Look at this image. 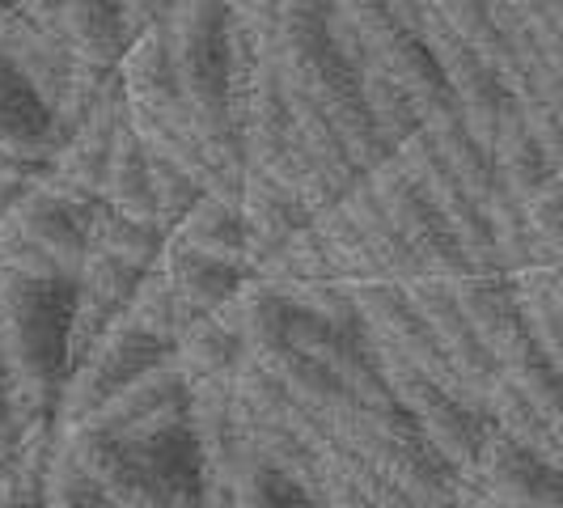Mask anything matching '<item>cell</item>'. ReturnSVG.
<instances>
[{
    "instance_id": "1",
    "label": "cell",
    "mask_w": 563,
    "mask_h": 508,
    "mask_svg": "<svg viewBox=\"0 0 563 508\" xmlns=\"http://www.w3.org/2000/svg\"><path fill=\"white\" fill-rule=\"evenodd\" d=\"M77 280H43L0 267V352L13 368L26 423H59L73 373Z\"/></svg>"
},
{
    "instance_id": "2",
    "label": "cell",
    "mask_w": 563,
    "mask_h": 508,
    "mask_svg": "<svg viewBox=\"0 0 563 508\" xmlns=\"http://www.w3.org/2000/svg\"><path fill=\"white\" fill-rule=\"evenodd\" d=\"M166 34L199 144L242 141L233 128V18L229 0H169Z\"/></svg>"
},
{
    "instance_id": "3",
    "label": "cell",
    "mask_w": 563,
    "mask_h": 508,
    "mask_svg": "<svg viewBox=\"0 0 563 508\" xmlns=\"http://www.w3.org/2000/svg\"><path fill=\"white\" fill-rule=\"evenodd\" d=\"M169 361H174L169 343L144 335L132 322H114L107 335L73 361L64 398H59V428H81V423L98 420V411L107 402H114L123 390H132L153 368L169 365Z\"/></svg>"
},
{
    "instance_id": "4",
    "label": "cell",
    "mask_w": 563,
    "mask_h": 508,
    "mask_svg": "<svg viewBox=\"0 0 563 508\" xmlns=\"http://www.w3.org/2000/svg\"><path fill=\"white\" fill-rule=\"evenodd\" d=\"M377 361H382L386 386L395 390V398L402 402V411L420 423L423 437L445 453L466 479L475 483L483 450H487V437H492V428H496L492 416H487L483 407H475V402H466L462 395L445 390L441 382H432L428 373L411 368L407 361H398V356L377 352ZM475 487H479V483H475Z\"/></svg>"
},
{
    "instance_id": "5",
    "label": "cell",
    "mask_w": 563,
    "mask_h": 508,
    "mask_svg": "<svg viewBox=\"0 0 563 508\" xmlns=\"http://www.w3.org/2000/svg\"><path fill=\"white\" fill-rule=\"evenodd\" d=\"M368 187L377 191L382 208L390 212V221L398 225L402 242L411 246L423 276H437V280H466V276H475V267H471V258L462 251V242L450 229V221L441 217V208L432 203V196L402 169L398 157H386L382 166L373 169Z\"/></svg>"
},
{
    "instance_id": "6",
    "label": "cell",
    "mask_w": 563,
    "mask_h": 508,
    "mask_svg": "<svg viewBox=\"0 0 563 508\" xmlns=\"http://www.w3.org/2000/svg\"><path fill=\"white\" fill-rule=\"evenodd\" d=\"M416 34L423 38V47L432 52L437 68L445 73V81H450V89H453V102H457V111L466 119V128H471V132L487 144V153H492V141H496L505 114L517 107V93L508 89V81L500 77V68L483 56V52H475L466 38H457L437 13L420 9Z\"/></svg>"
},
{
    "instance_id": "7",
    "label": "cell",
    "mask_w": 563,
    "mask_h": 508,
    "mask_svg": "<svg viewBox=\"0 0 563 508\" xmlns=\"http://www.w3.org/2000/svg\"><path fill=\"white\" fill-rule=\"evenodd\" d=\"M98 208L102 203H81V199L56 191L52 183H38L0 225H9L26 246H34L59 276L77 280L85 254H89V225H93Z\"/></svg>"
},
{
    "instance_id": "8",
    "label": "cell",
    "mask_w": 563,
    "mask_h": 508,
    "mask_svg": "<svg viewBox=\"0 0 563 508\" xmlns=\"http://www.w3.org/2000/svg\"><path fill=\"white\" fill-rule=\"evenodd\" d=\"M407 292H411V301L420 306L423 318L432 322V331L441 339L453 373L462 377L466 395L487 411V395H492V386L500 382V365H496V356L487 352V343L479 339L475 322L462 310V301H457V292H453V280L420 276V280L407 284Z\"/></svg>"
},
{
    "instance_id": "9",
    "label": "cell",
    "mask_w": 563,
    "mask_h": 508,
    "mask_svg": "<svg viewBox=\"0 0 563 508\" xmlns=\"http://www.w3.org/2000/svg\"><path fill=\"white\" fill-rule=\"evenodd\" d=\"M153 18L162 13L148 0H59V43L85 64L114 73Z\"/></svg>"
},
{
    "instance_id": "10",
    "label": "cell",
    "mask_w": 563,
    "mask_h": 508,
    "mask_svg": "<svg viewBox=\"0 0 563 508\" xmlns=\"http://www.w3.org/2000/svg\"><path fill=\"white\" fill-rule=\"evenodd\" d=\"M479 492L517 508H563V462L551 453H538L508 432L492 428L487 450L479 462Z\"/></svg>"
},
{
    "instance_id": "11",
    "label": "cell",
    "mask_w": 563,
    "mask_h": 508,
    "mask_svg": "<svg viewBox=\"0 0 563 508\" xmlns=\"http://www.w3.org/2000/svg\"><path fill=\"white\" fill-rule=\"evenodd\" d=\"M119 128H123V93L114 85L107 93V102L59 141L47 183L64 196L81 199V203H102V183H107V166H111Z\"/></svg>"
},
{
    "instance_id": "12",
    "label": "cell",
    "mask_w": 563,
    "mask_h": 508,
    "mask_svg": "<svg viewBox=\"0 0 563 508\" xmlns=\"http://www.w3.org/2000/svg\"><path fill=\"white\" fill-rule=\"evenodd\" d=\"M144 280V267L89 246L81 272H77V318H73V361L85 347H93L98 339L111 331L114 322H123V313L132 306L136 288Z\"/></svg>"
},
{
    "instance_id": "13",
    "label": "cell",
    "mask_w": 563,
    "mask_h": 508,
    "mask_svg": "<svg viewBox=\"0 0 563 508\" xmlns=\"http://www.w3.org/2000/svg\"><path fill=\"white\" fill-rule=\"evenodd\" d=\"M59 148V123L26 73L0 52V153L52 162Z\"/></svg>"
},
{
    "instance_id": "14",
    "label": "cell",
    "mask_w": 563,
    "mask_h": 508,
    "mask_svg": "<svg viewBox=\"0 0 563 508\" xmlns=\"http://www.w3.org/2000/svg\"><path fill=\"white\" fill-rule=\"evenodd\" d=\"M242 221H246V238H251V272H258L272 254L288 246L301 229L310 225V208L301 203L297 191H288L280 178L251 169L242 183Z\"/></svg>"
},
{
    "instance_id": "15",
    "label": "cell",
    "mask_w": 563,
    "mask_h": 508,
    "mask_svg": "<svg viewBox=\"0 0 563 508\" xmlns=\"http://www.w3.org/2000/svg\"><path fill=\"white\" fill-rule=\"evenodd\" d=\"M169 288L178 292V301L196 313H221L254 280L246 267L238 263H225V258H212V254L191 251L187 242H178L174 233L166 238V251H162V263Z\"/></svg>"
},
{
    "instance_id": "16",
    "label": "cell",
    "mask_w": 563,
    "mask_h": 508,
    "mask_svg": "<svg viewBox=\"0 0 563 508\" xmlns=\"http://www.w3.org/2000/svg\"><path fill=\"white\" fill-rule=\"evenodd\" d=\"M343 208H347V217L356 221V229L365 233L368 251H373V258H377V272H382V280L390 284H411L420 280V263H416V254H411V246L402 242V233H398V225L390 221V212L382 208V199H377V191L368 187V174L361 178V183H352L347 191H343Z\"/></svg>"
},
{
    "instance_id": "17",
    "label": "cell",
    "mask_w": 563,
    "mask_h": 508,
    "mask_svg": "<svg viewBox=\"0 0 563 508\" xmlns=\"http://www.w3.org/2000/svg\"><path fill=\"white\" fill-rule=\"evenodd\" d=\"M174 361L191 377V386H199V382H233V373L246 361V343L221 313H199V318L187 322V331L174 343Z\"/></svg>"
},
{
    "instance_id": "18",
    "label": "cell",
    "mask_w": 563,
    "mask_h": 508,
    "mask_svg": "<svg viewBox=\"0 0 563 508\" xmlns=\"http://www.w3.org/2000/svg\"><path fill=\"white\" fill-rule=\"evenodd\" d=\"M102 203L123 212V217L153 221V153L136 136V128L128 123V111H123V128L114 136L111 166H107V183H102Z\"/></svg>"
},
{
    "instance_id": "19",
    "label": "cell",
    "mask_w": 563,
    "mask_h": 508,
    "mask_svg": "<svg viewBox=\"0 0 563 508\" xmlns=\"http://www.w3.org/2000/svg\"><path fill=\"white\" fill-rule=\"evenodd\" d=\"M492 162H496L500 187L517 199L534 196L538 187H547V183L555 178V166H551V157L542 153L534 128L526 123L521 102L505 114V123H500V132H496V141H492Z\"/></svg>"
},
{
    "instance_id": "20",
    "label": "cell",
    "mask_w": 563,
    "mask_h": 508,
    "mask_svg": "<svg viewBox=\"0 0 563 508\" xmlns=\"http://www.w3.org/2000/svg\"><path fill=\"white\" fill-rule=\"evenodd\" d=\"M178 242H187L191 251L225 258L251 272V238H246V221L242 208L221 196H199V203L183 217V225L174 229ZM254 276V272H251Z\"/></svg>"
},
{
    "instance_id": "21",
    "label": "cell",
    "mask_w": 563,
    "mask_h": 508,
    "mask_svg": "<svg viewBox=\"0 0 563 508\" xmlns=\"http://www.w3.org/2000/svg\"><path fill=\"white\" fill-rule=\"evenodd\" d=\"M313 233H318L322 251H327V258H331L335 280H343V284L382 280L377 258H373V251H368L365 233H361L356 221L347 217L343 199H335V203H327V208H318V212H313Z\"/></svg>"
},
{
    "instance_id": "22",
    "label": "cell",
    "mask_w": 563,
    "mask_h": 508,
    "mask_svg": "<svg viewBox=\"0 0 563 508\" xmlns=\"http://www.w3.org/2000/svg\"><path fill=\"white\" fill-rule=\"evenodd\" d=\"M420 9L437 13L457 38H466L475 52L492 59L500 68V77L508 81V89L517 85V64H512V52H508V43L500 38L496 22H492L487 0H420Z\"/></svg>"
},
{
    "instance_id": "23",
    "label": "cell",
    "mask_w": 563,
    "mask_h": 508,
    "mask_svg": "<svg viewBox=\"0 0 563 508\" xmlns=\"http://www.w3.org/2000/svg\"><path fill=\"white\" fill-rule=\"evenodd\" d=\"M166 229L153 225V221H136V217H123V212H114V208H98L93 212V225H89V246H98V251L107 254H119V258H128V263H136V267H157L162 263V251H166Z\"/></svg>"
},
{
    "instance_id": "24",
    "label": "cell",
    "mask_w": 563,
    "mask_h": 508,
    "mask_svg": "<svg viewBox=\"0 0 563 508\" xmlns=\"http://www.w3.org/2000/svg\"><path fill=\"white\" fill-rule=\"evenodd\" d=\"M361 85H365V102H368V114H373V128H377V136L386 141L390 153H398L416 132H423V114L416 111V102L407 98V89H402L390 73H382L377 64H368Z\"/></svg>"
},
{
    "instance_id": "25",
    "label": "cell",
    "mask_w": 563,
    "mask_h": 508,
    "mask_svg": "<svg viewBox=\"0 0 563 508\" xmlns=\"http://www.w3.org/2000/svg\"><path fill=\"white\" fill-rule=\"evenodd\" d=\"M191 318H196V313L178 301V292L169 288L162 267H148V272H144L141 288H136L132 306H128V313H123V322L141 327L144 335L162 339V343H169V347L178 343V335L187 331Z\"/></svg>"
},
{
    "instance_id": "26",
    "label": "cell",
    "mask_w": 563,
    "mask_h": 508,
    "mask_svg": "<svg viewBox=\"0 0 563 508\" xmlns=\"http://www.w3.org/2000/svg\"><path fill=\"white\" fill-rule=\"evenodd\" d=\"M233 496H238V508H318V496L297 475L254 453L233 475Z\"/></svg>"
},
{
    "instance_id": "27",
    "label": "cell",
    "mask_w": 563,
    "mask_h": 508,
    "mask_svg": "<svg viewBox=\"0 0 563 508\" xmlns=\"http://www.w3.org/2000/svg\"><path fill=\"white\" fill-rule=\"evenodd\" d=\"M526 229H530V246H534V267L563 272V183L551 178L547 187H538L534 196L521 199Z\"/></svg>"
},
{
    "instance_id": "28",
    "label": "cell",
    "mask_w": 563,
    "mask_h": 508,
    "mask_svg": "<svg viewBox=\"0 0 563 508\" xmlns=\"http://www.w3.org/2000/svg\"><path fill=\"white\" fill-rule=\"evenodd\" d=\"M199 196H208L196 178L183 166H174L166 157L153 153V221L174 233L183 225V217L199 203Z\"/></svg>"
},
{
    "instance_id": "29",
    "label": "cell",
    "mask_w": 563,
    "mask_h": 508,
    "mask_svg": "<svg viewBox=\"0 0 563 508\" xmlns=\"http://www.w3.org/2000/svg\"><path fill=\"white\" fill-rule=\"evenodd\" d=\"M47 508H114V505L64 457V450H56L52 475H47Z\"/></svg>"
},
{
    "instance_id": "30",
    "label": "cell",
    "mask_w": 563,
    "mask_h": 508,
    "mask_svg": "<svg viewBox=\"0 0 563 508\" xmlns=\"http://www.w3.org/2000/svg\"><path fill=\"white\" fill-rule=\"evenodd\" d=\"M34 423H26L22 416V398H18V382H13V368L0 352V466H9L22 445H26V432Z\"/></svg>"
},
{
    "instance_id": "31",
    "label": "cell",
    "mask_w": 563,
    "mask_h": 508,
    "mask_svg": "<svg viewBox=\"0 0 563 508\" xmlns=\"http://www.w3.org/2000/svg\"><path fill=\"white\" fill-rule=\"evenodd\" d=\"M52 162H38V157H18V153H0V221L22 203V199L47 183Z\"/></svg>"
},
{
    "instance_id": "32",
    "label": "cell",
    "mask_w": 563,
    "mask_h": 508,
    "mask_svg": "<svg viewBox=\"0 0 563 508\" xmlns=\"http://www.w3.org/2000/svg\"><path fill=\"white\" fill-rule=\"evenodd\" d=\"M335 4L352 18V26L365 34L368 56H377V52L395 38L398 30H407V26H398V18L390 13V4H386V0H335Z\"/></svg>"
},
{
    "instance_id": "33",
    "label": "cell",
    "mask_w": 563,
    "mask_h": 508,
    "mask_svg": "<svg viewBox=\"0 0 563 508\" xmlns=\"http://www.w3.org/2000/svg\"><path fill=\"white\" fill-rule=\"evenodd\" d=\"M313 496H318V500H322L327 508H382V505H373V500H368L361 483L347 479V475L339 471L335 462H327V457H322V466H318Z\"/></svg>"
},
{
    "instance_id": "34",
    "label": "cell",
    "mask_w": 563,
    "mask_h": 508,
    "mask_svg": "<svg viewBox=\"0 0 563 508\" xmlns=\"http://www.w3.org/2000/svg\"><path fill=\"white\" fill-rule=\"evenodd\" d=\"M229 18L233 26L263 38L267 47H276V30H280V0H229Z\"/></svg>"
},
{
    "instance_id": "35",
    "label": "cell",
    "mask_w": 563,
    "mask_h": 508,
    "mask_svg": "<svg viewBox=\"0 0 563 508\" xmlns=\"http://www.w3.org/2000/svg\"><path fill=\"white\" fill-rule=\"evenodd\" d=\"M390 4V13L398 18V26L416 30L420 26V0H386Z\"/></svg>"
},
{
    "instance_id": "36",
    "label": "cell",
    "mask_w": 563,
    "mask_h": 508,
    "mask_svg": "<svg viewBox=\"0 0 563 508\" xmlns=\"http://www.w3.org/2000/svg\"><path fill=\"white\" fill-rule=\"evenodd\" d=\"M475 508H517V505H505V500H496L487 492H475Z\"/></svg>"
},
{
    "instance_id": "37",
    "label": "cell",
    "mask_w": 563,
    "mask_h": 508,
    "mask_svg": "<svg viewBox=\"0 0 563 508\" xmlns=\"http://www.w3.org/2000/svg\"><path fill=\"white\" fill-rule=\"evenodd\" d=\"M166 4L169 0H153V9H157V13H166Z\"/></svg>"
},
{
    "instance_id": "38",
    "label": "cell",
    "mask_w": 563,
    "mask_h": 508,
    "mask_svg": "<svg viewBox=\"0 0 563 508\" xmlns=\"http://www.w3.org/2000/svg\"><path fill=\"white\" fill-rule=\"evenodd\" d=\"M318 508H327V505H322V500H318Z\"/></svg>"
},
{
    "instance_id": "39",
    "label": "cell",
    "mask_w": 563,
    "mask_h": 508,
    "mask_svg": "<svg viewBox=\"0 0 563 508\" xmlns=\"http://www.w3.org/2000/svg\"><path fill=\"white\" fill-rule=\"evenodd\" d=\"M0 4H9V0H0Z\"/></svg>"
},
{
    "instance_id": "40",
    "label": "cell",
    "mask_w": 563,
    "mask_h": 508,
    "mask_svg": "<svg viewBox=\"0 0 563 508\" xmlns=\"http://www.w3.org/2000/svg\"><path fill=\"white\" fill-rule=\"evenodd\" d=\"M9 4H13V0H9Z\"/></svg>"
}]
</instances>
